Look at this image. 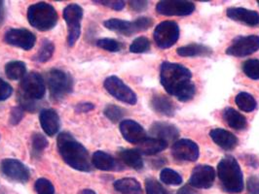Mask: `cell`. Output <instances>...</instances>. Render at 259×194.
Masks as SVG:
<instances>
[{
    "mask_svg": "<svg viewBox=\"0 0 259 194\" xmlns=\"http://www.w3.org/2000/svg\"><path fill=\"white\" fill-rule=\"evenodd\" d=\"M192 73L185 66L172 62H163L160 69V82L169 95L182 102L190 101L196 93Z\"/></svg>",
    "mask_w": 259,
    "mask_h": 194,
    "instance_id": "6da1fadb",
    "label": "cell"
},
{
    "mask_svg": "<svg viewBox=\"0 0 259 194\" xmlns=\"http://www.w3.org/2000/svg\"><path fill=\"white\" fill-rule=\"evenodd\" d=\"M58 151L65 163L77 171L90 172L92 161L86 148L75 140L68 132H63L58 136Z\"/></svg>",
    "mask_w": 259,
    "mask_h": 194,
    "instance_id": "7a4b0ae2",
    "label": "cell"
},
{
    "mask_svg": "<svg viewBox=\"0 0 259 194\" xmlns=\"http://www.w3.org/2000/svg\"><path fill=\"white\" fill-rule=\"evenodd\" d=\"M218 175L224 191L239 193L244 189L243 171L238 160L232 155H226L220 161Z\"/></svg>",
    "mask_w": 259,
    "mask_h": 194,
    "instance_id": "3957f363",
    "label": "cell"
},
{
    "mask_svg": "<svg viewBox=\"0 0 259 194\" xmlns=\"http://www.w3.org/2000/svg\"><path fill=\"white\" fill-rule=\"evenodd\" d=\"M27 20L29 25L39 31H48L56 26L59 16L51 4L38 2L28 7Z\"/></svg>",
    "mask_w": 259,
    "mask_h": 194,
    "instance_id": "277c9868",
    "label": "cell"
},
{
    "mask_svg": "<svg viewBox=\"0 0 259 194\" xmlns=\"http://www.w3.org/2000/svg\"><path fill=\"white\" fill-rule=\"evenodd\" d=\"M48 88L54 99H63L73 90L71 75L61 69H52L47 74Z\"/></svg>",
    "mask_w": 259,
    "mask_h": 194,
    "instance_id": "5b68a950",
    "label": "cell"
},
{
    "mask_svg": "<svg viewBox=\"0 0 259 194\" xmlns=\"http://www.w3.org/2000/svg\"><path fill=\"white\" fill-rule=\"evenodd\" d=\"M104 25L107 29L111 31L125 36H132L136 33L147 30L153 25V21L151 18L147 17L139 18L134 22L124 21L120 19H109L104 22Z\"/></svg>",
    "mask_w": 259,
    "mask_h": 194,
    "instance_id": "8992f818",
    "label": "cell"
},
{
    "mask_svg": "<svg viewBox=\"0 0 259 194\" xmlns=\"http://www.w3.org/2000/svg\"><path fill=\"white\" fill-rule=\"evenodd\" d=\"M46 93V86L43 77L36 72H31L21 80L19 95L32 101L43 99Z\"/></svg>",
    "mask_w": 259,
    "mask_h": 194,
    "instance_id": "52a82bcc",
    "label": "cell"
},
{
    "mask_svg": "<svg viewBox=\"0 0 259 194\" xmlns=\"http://www.w3.org/2000/svg\"><path fill=\"white\" fill-rule=\"evenodd\" d=\"M83 9L80 5L72 3L64 9V19L67 25V44L73 47L81 35V21L83 19Z\"/></svg>",
    "mask_w": 259,
    "mask_h": 194,
    "instance_id": "ba28073f",
    "label": "cell"
},
{
    "mask_svg": "<svg viewBox=\"0 0 259 194\" xmlns=\"http://www.w3.org/2000/svg\"><path fill=\"white\" fill-rule=\"evenodd\" d=\"M153 37L160 49H168L180 38V26L174 21L162 22L156 26Z\"/></svg>",
    "mask_w": 259,
    "mask_h": 194,
    "instance_id": "9c48e42d",
    "label": "cell"
},
{
    "mask_svg": "<svg viewBox=\"0 0 259 194\" xmlns=\"http://www.w3.org/2000/svg\"><path fill=\"white\" fill-rule=\"evenodd\" d=\"M104 86V89L109 94L123 103L135 105L138 102L136 92L117 76L106 78Z\"/></svg>",
    "mask_w": 259,
    "mask_h": 194,
    "instance_id": "30bf717a",
    "label": "cell"
},
{
    "mask_svg": "<svg viewBox=\"0 0 259 194\" xmlns=\"http://www.w3.org/2000/svg\"><path fill=\"white\" fill-rule=\"evenodd\" d=\"M1 174L12 181L25 183L30 178V171L22 161L15 158H5L0 163Z\"/></svg>",
    "mask_w": 259,
    "mask_h": 194,
    "instance_id": "8fae6325",
    "label": "cell"
},
{
    "mask_svg": "<svg viewBox=\"0 0 259 194\" xmlns=\"http://www.w3.org/2000/svg\"><path fill=\"white\" fill-rule=\"evenodd\" d=\"M259 51V36H238L226 49V54L236 57H244Z\"/></svg>",
    "mask_w": 259,
    "mask_h": 194,
    "instance_id": "7c38bea8",
    "label": "cell"
},
{
    "mask_svg": "<svg viewBox=\"0 0 259 194\" xmlns=\"http://www.w3.org/2000/svg\"><path fill=\"white\" fill-rule=\"evenodd\" d=\"M195 4L185 0H163L156 5V12L163 16H188L195 11Z\"/></svg>",
    "mask_w": 259,
    "mask_h": 194,
    "instance_id": "4fadbf2b",
    "label": "cell"
},
{
    "mask_svg": "<svg viewBox=\"0 0 259 194\" xmlns=\"http://www.w3.org/2000/svg\"><path fill=\"white\" fill-rule=\"evenodd\" d=\"M4 41L10 46L29 51L36 43V36L26 28H10L4 35Z\"/></svg>",
    "mask_w": 259,
    "mask_h": 194,
    "instance_id": "5bb4252c",
    "label": "cell"
},
{
    "mask_svg": "<svg viewBox=\"0 0 259 194\" xmlns=\"http://www.w3.org/2000/svg\"><path fill=\"white\" fill-rule=\"evenodd\" d=\"M171 155L181 161L194 162L200 155L199 146L189 139L178 140L171 147Z\"/></svg>",
    "mask_w": 259,
    "mask_h": 194,
    "instance_id": "9a60e30c",
    "label": "cell"
},
{
    "mask_svg": "<svg viewBox=\"0 0 259 194\" xmlns=\"http://www.w3.org/2000/svg\"><path fill=\"white\" fill-rule=\"evenodd\" d=\"M215 179V171L210 165H197L189 179V185L199 189H207L212 186Z\"/></svg>",
    "mask_w": 259,
    "mask_h": 194,
    "instance_id": "2e32d148",
    "label": "cell"
},
{
    "mask_svg": "<svg viewBox=\"0 0 259 194\" xmlns=\"http://www.w3.org/2000/svg\"><path fill=\"white\" fill-rule=\"evenodd\" d=\"M119 128L123 138L127 142L138 145L146 138V132L144 128L139 122L133 119L122 120Z\"/></svg>",
    "mask_w": 259,
    "mask_h": 194,
    "instance_id": "e0dca14e",
    "label": "cell"
},
{
    "mask_svg": "<svg viewBox=\"0 0 259 194\" xmlns=\"http://www.w3.org/2000/svg\"><path fill=\"white\" fill-rule=\"evenodd\" d=\"M226 15L232 21L243 25L250 27L259 26V13L254 10H248L242 7H231L227 9Z\"/></svg>",
    "mask_w": 259,
    "mask_h": 194,
    "instance_id": "ac0fdd59",
    "label": "cell"
},
{
    "mask_svg": "<svg viewBox=\"0 0 259 194\" xmlns=\"http://www.w3.org/2000/svg\"><path fill=\"white\" fill-rule=\"evenodd\" d=\"M150 134L153 138L163 140L165 142H172L180 136L179 128L168 122L157 121L150 126Z\"/></svg>",
    "mask_w": 259,
    "mask_h": 194,
    "instance_id": "d6986e66",
    "label": "cell"
},
{
    "mask_svg": "<svg viewBox=\"0 0 259 194\" xmlns=\"http://www.w3.org/2000/svg\"><path fill=\"white\" fill-rule=\"evenodd\" d=\"M39 120L42 130L48 135L53 137L56 135L60 127H61V120L58 113L53 109H44L40 112Z\"/></svg>",
    "mask_w": 259,
    "mask_h": 194,
    "instance_id": "ffe728a7",
    "label": "cell"
},
{
    "mask_svg": "<svg viewBox=\"0 0 259 194\" xmlns=\"http://www.w3.org/2000/svg\"><path fill=\"white\" fill-rule=\"evenodd\" d=\"M92 165L102 171H120L123 165L112 155L103 151H97L92 156Z\"/></svg>",
    "mask_w": 259,
    "mask_h": 194,
    "instance_id": "44dd1931",
    "label": "cell"
},
{
    "mask_svg": "<svg viewBox=\"0 0 259 194\" xmlns=\"http://www.w3.org/2000/svg\"><path fill=\"white\" fill-rule=\"evenodd\" d=\"M209 136L213 142L225 151H232L238 146L239 143L238 138L233 133L223 128L210 130Z\"/></svg>",
    "mask_w": 259,
    "mask_h": 194,
    "instance_id": "7402d4cb",
    "label": "cell"
},
{
    "mask_svg": "<svg viewBox=\"0 0 259 194\" xmlns=\"http://www.w3.org/2000/svg\"><path fill=\"white\" fill-rule=\"evenodd\" d=\"M150 107L157 114L166 116H174L176 113V106L175 103L165 95L156 94L151 101Z\"/></svg>",
    "mask_w": 259,
    "mask_h": 194,
    "instance_id": "603a6c76",
    "label": "cell"
},
{
    "mask_svg": "<svg viewBox=\"0 0 259 194\" xmlns=\"http://www.w3.org/2000/svg\"><path fill=\"white\" fill-rule=\"evenodd\" d=\"M168 148V143L153 138L146 137L142 142L138 144V151L141 155H154L163 152Z\"/></svg>",
    "mask_w": 259,
    "mask_h": 194,
    "instance_id": "cb8c5ba5",
    "label": "cell"
},
{
    "mask_svg": "<svg viewBox=\"0 0 259 194\" xmlns=\"http://www.w3.org/2000/svg\"><path fill=\"white\" fill-rule=\"evenodd\" d=\"M118 156L122 162L135 170L143 168V160L142 155L138 150L122 149L118 152Z\"/></svg>",
    "mask_w": 259,
    "mask_h": 194,
    "instance_id": "d4e9b609",
    "label": "cell"
},
{
    "mask_svg": "<svg viewBox=\"0 0 259 194\" xmlns=\"http://www.w3.org/2000/svg\"><path fill=\"white\" fill-rule=\"evenodd\" d=\"M177 52L182 57H197V56H210L213 51L205 45L192 43L186 46L181 47Z\"/></svg>",
    "mask_w": 259,
    "mask_h": 194,
    "instance_id": "484cf974",
    "label": "cell"
},
{
    "mask_svg": "<svg viewBox=\"0 0 259 194\" xmlns=\"http://www.w3.org/2000/svg\"><path fill=\"white\" fill-rule=\"evenodd\" d=\"M223 119L231 128L235 130H246L247 125L246 116L236 111L233 108H226L223 111Z\"/></svg>",
    "mask_w": 259,
    "mask_h": 194,
    "instance_id": "4316f807",
    "label": "cell"
},
{
    "mask_svg": "<svg viewBox=\"0 0 259 194\" xmlns=\"http://www.w3.org/2000/svg\"><path fill=\"white\" fill-rule=\"evenodd\" d=\"M114 188L121 194H143V187L140 181L134 178H123L117 180Z\"/></svg>",
    "mask_w": 259,
    "mask_h": 194,
    "instance_id": "83f0119b",
    "label": "cell"
},
{
    "mask_svg": "<svg viewBox=\"0 0 259 194\" xmlns=\"http://www.w3.org/2000/svg\"><path fill=\"white\" fill-rule=\"evenodd\" d=\"M26 65L23 61L13 60L5 65V74L8 79L18 81L26 76Z\"/></svg>",
    "mask_w": 259,
    "mask_h": 194,
    "instance_id": "f1b7e54d",
    "label": "cell"
},
{
    "mask_svg": "<svg viewBox=\"0 0 259 194\" xmlns=\"http://www.w3.org/2000/svg\"><path fill=\"white\" fill-rule=\"evenodd\" d=\"M54 52H55V45L52 41H50L49 39H43L38 52L33 55L32 59L39 63L47 62L48 60L51 59Z\"/></svg>",
    "mask_w": 259,
    "mask_h": 194,
    "instance_id": "f546056e",
    "label": "cell"
},
{
    "mask_svg": "<svg viewBox=\"0 0 259 194\" xmlns=\"http://www.w3.org/2000/svg\"><path fill=\"white\" fill-rule=\"evenodd\" d=\"M235 103L239 107L240 110L246 112V113L254 111V109L256 108V105H257L254 97L247 92L238 93L235 97Z\"/></svg>",
    "mask_w": 259,
    "mask_h": 194,
    "instance_id": "4dcf8cb0",
    "label": "cell"
},
{
    "mask_svg": "<svg viewBox=\"0 0 259 194\" xmlns=\"http://www.w3.org/2000/svg\"><path fill=\"white\" fill-rule=\"evenodd\" d=\"M160 180L168 185H180L182 183V176L170 168H164L161 171Z\"/></svg>",
    "mask_w": 259,
    "mask_h": 194,
    "instance_id": "1f68e13d",
    "label": "cell"
},
{
    "mask_svg": "<svg viewBox=\"0 0 259 194\" xmlns=\"http://www.w3.org/2000/svg\"><path fill=\"white\" fill-rule=\"evenodd\" d=\"M49 142L46 139L44 135L41 133H34L31 137V150L33 155L39 156L40 154L43 153V151L48 147Z\"/></svg>",
    "mask_w": 259,
    "mask_h": 194,
    "instance_id": "d6a6232c",
    "label": "cell"
},
{
    "mask_svg": "<svg viewBox=\"0 0 259 194\" xmlns=\"http://www.w3.org/2000/svg\"><path fill=\"white\" fill-rule=\"evenodd\" d=\"M104 114L110 121L118 122L122 120V118L125 116V110L114 104H109L105 107Z\"/></svg>",
    "mask_w": 259,
    "mask_h": 194,
    "instance_id": "836d02e7",
    "label": "cell"
},
{
    "mask_svg": "<svg viewBox=\"0 0 259 194\" xmlns=\"http://www.w3.org/2000/svg\"><path fill=\"white\" fill-rule=\"evenodd\" d=\"M242 69L246 77L252 80H259V59H247L242 65Z\"/></svg>",
    "mask_w": 259,
    "mask_h": 194,
    "instance_id": "e575fe53",
    "label": "cell"
},
{
    "mask_svg": "<svg viewBox=\"0 0 259 194\" xmlns=\"http://www.w3.org/2000/svg\"><path fill=\"white\" fill-rule=\"evenodd\" d=\"M97 46L104 51L110 52H120L123 49L122 43L115 39L103 38L97 41Z\"/></svg>",
    "mask_w": 259,
    "mask_h": 194,
    "instance_id": "d590c367",
    "label": "cell"
},
{
    "mask_svg": "<svg viewBox=\"0 0 259 194\" xmlns=\"http://www.w3.org/2000/svg\"><path fill=\"white\" fill-rule=\"evenodd\" d=\"M150 47L151 45L149 39L141 36L133 41V43L130 46V52L134 53H143L148 52L150 50Z\"/></svg>",
    "mask_w": 259,
    "mask_h": 194,
    "instance_id": "8d00e7d4",
    "label": "cell"
},
{
    "mask_svg": "<svg viewBox=\"0 0 259 194\" xmlns=\"http://www.w3.org/2000/svg\"><path fill=\"white\" fill-rule=\"evenodd\" d=\"M34 188L37 194H55L54 184L45 178H40L35 181Z\"/></svg>",
    "mask_w": 259,
    "mask_h": 194,
    "instance_id": "74e56055",
    "label": "cell"
},
{
    "mask_svg": "<svg viewBox=\"0 0 259 194\" xmlns=\"http://www.w3.org/2000/svg\"><path fill=\"white\" fill-rule=\"evenodd\" d=\"M145 190L147 194H169L159 181L152 178L145 180Z\"/></svg>",
    "mask_w": 259,
    "mask_h": 194,
    "instance_id": "f35d334b",
    "label": "cell"
},
{
    "mask_svg": "<svg viewBox=\"0 0 259 194\" xmlns=\"http://www.w3.org/2000/svg\"><path fill=\"white\" fill-rule=\"evenodd\" d=\"M93 2L101 4V5H104V6H106L108 8H111V9H113L115 11L123 10L125 5H126L125 1H116V0H109V1H107V0H100V1L95 0Z\"/></svg>",
    "mask_w": 259,
    "mask_h": 194,
    "instance_id": "ab89813d",
    "label": "cell"
},
{
    "mask_svg": "<svg viewBox=\"0 0 259 194\" xmlns=\"http://www.w3.org/2000/svg\"><path fill=\"white\" fill-rule=\"evenodd\" d=\"M13 93V88L0 78V101L8 99Z\"/></svg>",
    "mask_w": 259,
    "mask_h": 194,
    "instance_id": "60d3db41",
    "label": "cell"
},
{
    "mask_svg": "<svg viewBox=\"0 0 259 194\" xmlns=\"http://www.w3.org/2000/svg\"><path fill=\"white\" fill-rule=\"evenodd\" d=\"M24 112L25 110L23 108H21L20 106L14 107L13 109L11 110V114H10V118L9 121L11 124L13 125H17L21 122V120L24 117Z\"/></svg>",
    "mask_w": 259,
    "mask_h": 194,
    "instance_id": "b9f144b4",
    "label": "cell"
},
{
    "mask_svg": "<svg viewBox=\"0 0 259 194\" xmlns=\"http://www.w3.org/2000/svg\"><path fill=\"white\" fill-rule=\"evenodd\" d=\"M246 186L249 194H259V178L251 176L247 179Z\"/></svg>",
    "mask_w": 259,
    "mask_h": 194,
    "instance_id": "7bdbcfd3",
    "label": "cell"
},
{
    "mask_svg": "<svg viewBox=\"0 0 259 194\" xmlns=\"http://www.w3.org/2000/svg\"><path fill=\"white\" fill-rule=\"evenodd\" d=\"M130 7L136 12L145 11L148 7V1H130Z\"/></svg>",
    "mask_w": 259,
    "mask_h": 194,
    "instance_id": "ee69618b",
    "label": "cell"
},
{
    "mask_svg": "<svg viewBox=\"0 0 259 194\" xmlns=\"http://www.w3.org/2000/svg\"><path fill=\"white\" fill-rule=\"evenodd\" d=\"M94 109H95L94 104L89 103V102L76 104V106H75V112L79 113V114L80 113H88Z\"/></svg>",
    "mask_w": 259,
    "mask_h": 194,
    "instance_id": "f6af8a7d",
    "label": "cell"
},
{
    "mask_svg": "<svg viewBox=\"0 0 259 194\" xmlns=\"http://www.w3.org/2000/svg\"><path fill=\"white\" fill-rule=\"evenodd\" d=\"M178 194H198L197 193V191L195 190L194 188L191 186V185H189V184H187V185H184V186H182L181 189H179V191H178Z\"/></svg>",
    "mask_w": 259,
    "mask_h": 194,
    "instance_id": "bcb514c9",
    "label": "cell"
},
{
    "mask_svg": "<svg viewBox=\"0 0 259 194\" xmlns=\"http://www.w3.org/2000/svg\"><path fill=\"white\" fill-rule=\"evenodd\" d=\"M5 19V5L4 2L0 0V26L3 24Z\"/></svg>",
    "mask_w": 259,
    "mask_h": 194,
    "instance_id": "7dc6e473",
    "label": "cell"
},
{
    "mask_svg": "<svg viewBox=\"0 0 259 194\" xmlns=\"http://www.w3.org/2000/svg\"><path fill=\"white\" fill-rule=\"evenodd\" d=\"M78 194H97L93 189H89V188H87V189H83V190H81L80 192Z\"/></svg>",
    "mask_w": 259,
    "mask_h": 194,
    "instance_id": "c3c4849f",
    "label": "cell"
},
{
    "mask_svg": "<svg viewBox=\"0 0 259 194\" xmlns=\"http://www.w3.org/2000/svg\"><path fill=\"white\" fill-rule=\"evenodd\" d=\"M257 3H258V6H259V0L257 1Z\"/></svg>",
    "mask_w": 259,
    "mask_h": 194,
    "instance_id": "681fc988",
    "label": "cell"
}]
</instances>
